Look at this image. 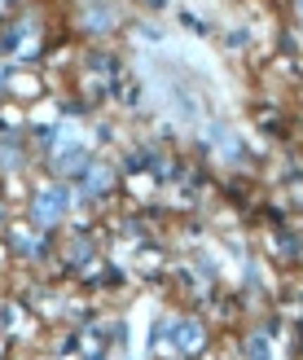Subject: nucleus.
I'll list each match as a JSON object with an SVG mask.
<instances>
[{
	"label": "nucleus",
	"mask_w": 303,
	"mask_h": 360,
	"mask_svg": "<svg viewBox=\"0 0 303 360\" xmlns=\"http://www.w3.org/2000/svg\"><path fill=\"white\" fill-rule=\"evenodd\" d=\"M66 202H70V198H66V189H44L40 198H35V220H40V224L58 220V215L66 211Z\"/></svg>",
	"instance_id": "obj_1"
},
{
	"label": "nucleus",
	"mask_w": 303,
	"mask_h": 360,
	"mask_svg": "<svg viewBox=\"0 0 303 360\" xmlns=\"http://www.w3.org/2000/svg\"><path fill=\"white\" fill-rule=\"evenodd\" d=\"M246 352H251V360H273V347H269V338H264V334H255Z\"/></svg>",
	"instance_id": "obj_2"
}]
</instances>
